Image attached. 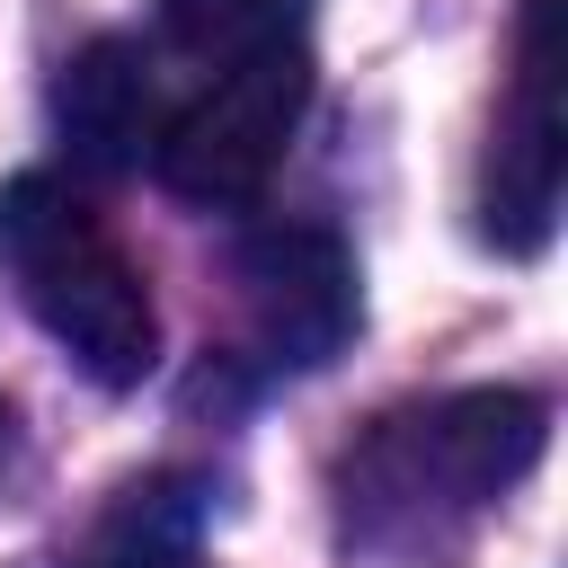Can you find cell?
Returning <instances> with one entry per match:
<instances>
[{"instance_id":"obj_3","label":"cell","mask_w":568,"mask_h":568,"mask_svg":"<svg viewBox=\"0 0 568 568\" xmlns=\"http://www.w3.org/2000/svg\"><path fill=\"white\" fill-rule=\"evenodd\" d=\"M559 133H568L559 124V0H532L515 89H506L497 133H488V178H479V231L506 257H532L559 222V169H568Z\"/></svg>"},{"instance_id":"obj_2","label":"cell","mask_w":568,"mask_h":568,"mask_svg":"<svg viewBox=\"0 0 568 568\" xmlns=\"http://www.w3.org/2000/svg\"><path fill=\"white\" fill-rule=\"evenodd\" d=\"M311 106V53L302 44H275V53H248L231 71H213V89L195 106H178L151 142V169L169 195L204 204V213H231V204H257L293 124Z\"/></svg>"},{"instance_id":"obj_7","label":"cell","mask_w":568,"mask_h":568,"mask_svg":"<svg viewBox=\"0 0 568 568\" xmlns=\"http://www.w3.org/2000/svg\"><path fill=\"white\" fill-rule=\"evenodd\" d=\"M204 515H213V497L195 470H142L98 506L71 568H186L204 541Z\"/></svg>"},{"instance_id":"obj_1","label":"cell","mask_w":568,"mask_h":568,"mask_svg":"<svg viewBox=\"0 0 568 568\" xmlns=\"http://www.w3.org/2000/svg\"><path fill=\"white\" fill-rule=\"evenodd\" d=\"M0 266L18 284V302L44 320V337L106 390H133L160 355V311L142 266L115 248V231L53 178V169H18L0 178Z\"/></svg>"},{"instance_id":"obj_4","label":"cell","mask_w":568,"mask_h":568,"mask_svg":"<svg viewBox=\"0 0 568 568\" xmlns=\"http://www.w3.org/2000/svg\"><path fill=\"white\" fill-rule=\"evenodd\" d=\"M240 293H248V328L266 346V364H328L355 320H364V293H355V257L337 231L320 222H266L240 240Z\"/></svg>"},{"instance_id":"obj_8","label":"cell","mask_w":568,"mask_h":568,"mask_svg":"<svg viewBox=\"0 0 568 568\" xmlns=\"http://www.w3.org/2000/svg\"><path fill=\"white\" fill-rule=\"evenodd\" d=\"M302 18H311V0H160V36L213 71L275 53V44H302Z\"/></svg>"},{"instance_id":"obj_6","label":"cell","mask_w":568,"mask_h":568,"mask_svg":"<svg viewBox=\"0 0 568 568\" xmlns=\"http://www.w3.org/2000/svg\"><path fill=\"white\" fill-rule=\"evenodd\" d=\"M53 133L89 178H124L151 160L160 142V89H151V53L124 36H89L62 71H53Z\"/></svg>"},{"instance_id":"obj_5","label":"cell","mask_w":568,"mask_h":568,"mask_svg":"<svg viewBox=\"0 0 568 568\" xmlns=\"http://www.w3.org/2000/svg\"><path fill=\"white\" fill-rule=\"evenodd\" d=\"M541 435H550V408L532 390H462V399H435L426 417H399L373 444V462H399V497L435 488L453 506H479L541 462Z\"/></svg>"}]
</instances>
